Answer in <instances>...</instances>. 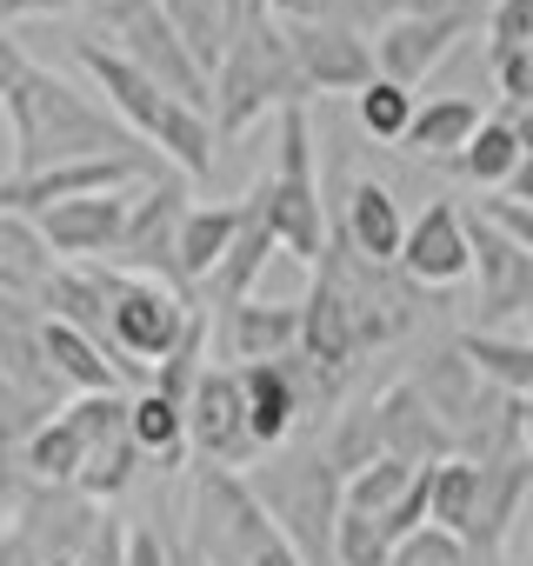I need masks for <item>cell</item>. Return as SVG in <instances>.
Instances as JSON below:
<instances>
[{
  "instance_id": "cell-1",
  "label": "cell",
  "mask_w": 533,
  "mask_h": 566,
  "mask_svg": "<svg viewBox=\"0 0 533 566\" xmlns=\"http://www.w3.org/2000/svg\"><path fill=\"white\" fill-rule=\"evenodd\" d=\"M0 101H8V120H14V167L8 174H48V167L101 160V154H140V160L154 154V147H134L140 134H127L114 107H94L61 74L34 67L21 34L0 41Z\"/></svg>"
},
{
  "instance_id": "cell-2",
  "label": "cell",
  "mask_w": 533,
  "mask_h": 566,
  "mask_svg": "<svg viewBox=\"0 0 533 566\" xmlns=\"http://www.w3.org/2000/svg\"><path fill=\"white\" fill-rule=\"evenodd\" d=\"M274 533L307 559V566H341V520H347V473L334 467V453L321 440L307 447H281L260 467H247Z\"/></svg>"
},
{
  "instance_id": "cell-3",
  "label": "cell",
  "mask_w": 533,
  "mask_h": 566,
  "mask_svg": "<svg viewBox=\"0 0 533 566\" xmlns=\"http://www.w3.org/2000/svg\"><path fill=\"white\" fill-rule=\"evenodd\" d=\"M266 107H307V81L288 41V21L266 8V0H240V28L233 48L213 74V127L220 134H247Z\"/></svg>"
},
{
  "instance_id": "cell-4",
  "label": "cell",
  "mask_w": 533,
  "mask_h": 566,
  "mask_svg": "<svg viewBox=\"0 0 533 566\" xmlns=\"http://www.w3.org/2000/svg\"><path fill=\"white\" fill-rule=\"evenodd\" d=\"M101 266V260H94ZM101 280H107V314H114V354L134 367V380L140 387H154V374L180 354V340L194 334V321H200V307H194V294H180V287H167V280H147V273H121V266H101Z\"/></svg>"
},
{
  "instance_id": "cell-5",
  "label": "cell",
  "mask_w": 533,
  "mask_h": 566,
  "mask_svg": "<svg viewBox=\"0 0 533 566\" xmlns=\"http://www.w3.org/2000/svg\"><path fill=\"white\" fill-rule=\"evenodd\" d=\"M274 520H266L260 493L247 473L233 467H200L194 493H187V546L207 566H253L266 546H274Z\"/></svg>"
},
{
  "instance_id": "cell-6",
  "label": "cell",
  "mask_w": 533,
  "mask_h": 566,
  "mask_svg": "<svg viewBox=\"0 0 533 566\" xmlns=\"http://www.w3.org/2000/svg\"><path fill=\"white\" fill-rule=\"evenodd\" d=\"M274 220H281V247L307 266L327 260L334 247V220H327V193H321V167H314V127L307 107L281 114V147H274Z\"/></svg>"
},
{
  "instance_id": "cell-7",
  "label": "cell",
  "mask_w": 533,
  "mask_h": 566,
  "mask_svg": "<svg viewBox=\"0 0 533 566\" xmlns=\"http://www.w3.org/2000/svg\"><path fill=\"white\" fill-rule=\"evenodd\" d=\"M314 273H334V287L347 294V314H354V334H360V354L374 347H394L414 321H420V287L400 273V266H380L367 253H354L341 233L327 247V260Z\"/></svg>"
},
{
  "instance_id": "cell-8",
  "label": "cell",
  "mask_w": 533,
  "mask_h": 566,
  "mask_svg": "<svg viewBox=\"0 0 533 566\" xmlns=\"http://www.w3.org/2000/svg\"><path fill=\"white\" fill-rule=\"evenodd\" d=\"M107 34H114V54H127L147 81H160L174 101L187 107H213V74L200 67V54L180 41V28L167 21L160 0H121L107 8Z\"/></svg>"
},
{
  "instance_id": "cell-9",
  "label": "cell",
  "mask_w": 533,
  "mask_h": 566,
  "mask_svg": "<svg viewBox=\"0 0 533 566\" xmlns=\"http://www.w3.org/2000/svg\"><path fill=\"white\" fill-rule=\"evenodd\" d=\"M167 160H140V154H101V160H67V167H48V174H8V187H0V213H54L67 200H101V193H127L140 187L147 174H160Z\"/></svg>"
},
{
  "instance_id": "cell-10",
  "label": "cell",
  "mask_w": 533,
  "mask_h": 566,
  "mask_svg": "<svg viewBox=\"0 0 533 566\" xmlns=\"http://www.w3.org/2000/svg\"><path fill=\"white\" fill-rule=\"evenodd\" d=\"M473 28H480V8H473V0H433V8H407V14H394V21L374 34L380 74L400 81V87H420V81L453 54V41H467Z\"/></svg>"
},
{
  "instance_id": "cell-11",
  "label": "cell",
  "mask_w": 533,
  "mask_h": 566,
  "mask_svg": "<svg viewBox=\"0 0 533 566\" xmlns=\"http://www.w3.org/2000/svg\"><path fill=\"white\" fill-rule=\"evenodd\" d=\"M187 180H154L134 193V213H127V233H121V253L107 266L121 273H147V280H167V287L187 294V273H180V227H187Z\"/></svg>"
},
{
  "instance_id": "cell-12",
  "label": "cell",
  "mask_w": 533,
  "mask_h": 566,
  "mask_svg": "<svg viewBox=\"0 0 533 566\" xmlns=\"http://www.w3.org/2000/svg\"><path fill=\"white\" fill-rule=\"evenodd\" d=\"M187 433H194V453L207 467H260V440H253V420H247V387H240V367H207L194 400H187Z\"/></svg>"
},
{
  "instance_id": "cell-13",
  "label": "cell",
  "mask_w": 533,
  "mask_h": 566,
  "mask_svg": "<svg viewBox=\"0 0 533 566\" xmlns=\"http://www.w3.org/2000/svg\"><path fill=\"white\" fill-rule=\"evenodd\" d=\"M288 41H294V61H301V81L307 94H367L380 81V54L360 28H341V21H288Z\"/></svg>"
},
{
  "instance_id": "cell-14",
  "label": "cell",
  "mask_w": 533,
  "mask_h": 566,
  "mask_svg": "<svg viewBox=\"0 0 533 566\" xmlns=\"http://www.w3.org/2000/svg\"><path fill=\"white\" fill-rule=\"evenodd\" d=\"M274 253H288L281 247V220H274V174H253V187L240 193V233H233V253H227V266L213 273V301L220 307H240V301H253V287H260V273H266V260Z\"/></svg>"
},
{
  "instance_id": "cell-15",
  "label": "cell",
  "mask_w": 533,
  "mask_h": 566,
  "mask_svg": "<svg viewBox=\"0 0 533 566\" xmlns=\"http://www.w3.org/2000/svg\"><path fill=\"white\" fill-rule=\"evenodd\" d=\"M400 273L414 287H460L473 273V213H460L453 200H427V213L414 220L407 233V253H400Z\"/></svg>"
},
{
  "instance_id": "cell-16",
  "label": "cell",
  "mask_w": 533,
  "mask_h": 566,
  "mask_svg": "<svg viewBox=\"0 0 533 566\" xmlns=\"http://www.w3.org/2000/svg\"><path fill=\"white\" fill-rule=\"evenodd\" d=\"M74 61L94 74V87L107 94V107L121 114L127 134H140V140L160 134V120L174 114V94H167L160 81H147L127 54H114V48H101V41H74Z\"/></svg>"
},
{
  "instance_id": "cell-17",
  "label": "cell",
  "mask_w": 533,
  "mask_h": 566,
  "mask_svg": "<svg viewBox=\"0 0 533 566\" xmlns=\"http://www.w3.org/2000/svg\"><path fill=\"white\" fill-rule=\"evenodd\" d=\"M307 340V307L301 301H240L220 321V354L233 367H260V360H288Z\"/></svg>"
},
{
  "instance_id": "cell-18",
  "label": "cell",
  "mask_w": 533,
  "mask_h": 566,
  "mask_svg": "<svg viewBox=\"0 0 533 566\" xmlns=\"http://www.w3.org/2000/svg\"><path fill=\"white\" fill-rule=\"evenodd\" d=\"M334 233H341L354 253H367V260H380V266H400L414 220L400 213V200H394L387 180H367V174H360V180H347V193H341Z\"/></svg>"
},
{
  "instance_id": "cell-19",
  "label": "cell",
  "mask_w": 533,
  "mask_h": 566,
  "mask_svg": "<svg viewBox=\"0 0 533 566\" xmlns=\"http://www.w3.org/2000/svg\"><path fill=\"white\" fill-rule=\"evenodd\" d=\"M134 193H140V187L101 193V200H67V207L41 213L48 247H54L61 260H74V266H94L101 253L114 260V253H121V233H127V213H134Z\"/></svg>"
},
{
  "instance_id": "cell-20",
  "label": "cell",
  "mask_w": 533,
  "mask_h": 566,
  "mask_svg": "<svg viewBox=\"0 0 533 566\" xmlns=\"http://www.w3.org/2000/svg\"><path fill=\"white\" fill-rule=\"evenodd\" d=\"M473 266H480V314L506 321V314H533V253L500 233L487 213H473Z\"/></svg>"
},
{
  "instance_id": "cell-21",
  "label": "cell",
  "mask_w": 533,
  "mask_h": 566,
  "mask_svg": "<svg viewBox=\"0 0 533 566\" xmlns=\"http://www.w3.org/2000/svg\"><path fill=\"white\" fill-rule=\"evenodd\" d=\"M380 407H387V453H400V460H414V467H447V460H460L453 427L440 420V407H433L414 380H394V387L380 394Z\"/></svg>"
},
{
  "instance_id": "cell-22",
  "label": "cell",
  "mask_w": 533,
  "mask_h": 566,
  "mask_svg": "<svg viewBox=\"0 0 533 566\" xmlns=\"http://www.w3.org/2000/svg\"><path fill=\"white\" fill-rule=\"evenodd\" d=\"M41 347H48V360H54V374L67 380V387H81V394H121L127 387V374H121V360L94 340V334H81V327H67V321H41Z\"/></svg>"
},
{
  "instance_id": "cell-23",
  "label": "cell",
  "mask_w": 533,
  "mask_h": 566,
  "mask_svg": "<svg viewBox=\"0 0 533 566\" xmlns=\"http://www.w3.org/2000/svg\"><path fill=\"white\" fill-rule=\"evenodd\" d=\"M233 233H240V200H207V207L187 213V227H180V273H187V287H200V280L213 287V273L233 253Z\"/></svg>"
},
{
  "instance_id": "cell-24",
  "label": "cell",
  "mask_w": 533,
  "mask_h": 566,
  "mask_svg": "<svg viewBox=\"0 0 533 566\" xmlns=\"http://www.w3.org/2000/svg\"><path fill=\"white\" fill-rule=\"evenodd\" d=\"M480 127H487L480 101L440 94V101L420 107V120H414V134H407V154H420V160H453V154H467V147L480 140Z\"/></svg>"
},
{
  "instance_id": "cell-25",
  "label": "cell",
  "mask_w": 533,
  "mask_h": 566,
  "mask_svg": "<svg viewBox=\"0 0 533 566\" xmlns=\"http://www.w3.org/2000/svg\"><path fill=\"white\" fill-rule=\"evenodd\" d=\"M460 180H473V187H487V193H500V187H513L520 180V167H526V140H520V127H513V114H487V127H480V140L467 147V154H453L447 160Z\"/></svg>"
},
{
  "instance_id": "cell-26",
  "label": "cell",
  "mask_w": 533,
  "mask_h": 566,
  "mask_svg": "<svg viewBox=\"0 0 533 566\" xmlns=\"http://www.w3.org/2000/svg\"><path fill=\"white\" fill-rule=\"evenodd\" d=\"M327 453H334V467L354 480V473H367L374 460H387V407H380V394H360V400H347L341 413H334V427H327V440H321Z\"/></svg>"
},
{
  "instance_id": "cell-27",
  "label": "cell",
  "mask_w": 533,
  "mask_h": 566,
  "mask_svg": "<svg viewBox=\"0 0 533 566\" xmlns=\"http://www.w3.org/2000/svg\"><path fill=\"white\" fill-rule=\"evenodd\" d=\"M54 260H61V253L48 247L41 220H28V213H0V280H8L14 301H21L28 287H34V294L48 287V280L61 273Z\"/></svg>"
},
{
  "instance_id": "cell-28",
  "label": "cell",
  "mask_w": 533,
  "mask_h": 566,
  "mask_svg": "<svg viewBox=\"0 0 533 566\" xmlns=\"http://www.w3.org/2000/svg\"><path fill=\"white\" fill-rule=\"evenodd\" d=\"M160 8L180 28V41L200 54V67L220 74V61L233 48V28H240V0H160Z\"/></svg>"
},
{
  "instance_id": "cell-29",
  "label": "cell",
  "mask_w": 533,
  "mask_h": 566,
  "mask_svg": "<svg viewBox=\"0 0 533 566\" xmlns=\"http://www.w3.org/2000/svg\"><path fill=\"white\" fill-rule=\"evenodd\" d=\"M453 347L473 360V374H480L487 387H500L506 400H533V340H506V334H460Z\"/></svg>"
},
{
  "instance_id": "cell-30",
  "label": "cell",
  "mask_w": 533,
  "mask_h": 566,
  "mask_svg": "<svg viewBox=\"0 0 533 566\" xmlns=\"http://www.w3.org/2000/svg\"><path fill=\"white\" fill-rule=\"evenodd\" d=\"M134 440H140V453H147V460L180 467V460L194 453L187 407H180V400H167L160 387H140V394H134Z\"/></svg>"
},
{
  "instance_id": "cell-31",
  "label": "cell",
  "mask_w": 533,
  "mask_h": 566,
  "mask_svg": "<svg viewBox=\"0 0 533 566\" xmlns=\"http://www.w3.org/2000/svg\"><path fill=\"white\" fill-rule=\"evenodd\" d=\"M87 460H94V447H87V433L61 413V420H48L28 447H21V467L34 473V480H48V486H74L81 473H87Z\"/></svg>"
},
{
  "instance_id": "cell-32",
  "label": "cell",
  "mask_w": 533,
  "mask_h": 566,
  "mask_svg": "<svg viewBox=\"0 0 533 566\" xmlns=\"http://www.w3.org/2000/svg\"><path fill=\"white\" fill-rule=\"evenodd\" d=\"M480 493H487V473H480V460H447V467H433V526H447V533H473V520H480Z\"/></svg>"
},
{
  "instance_id": "cell-33",
  "label": "cell",
  "mask_w": 533,
  "mask_h": 566,
  "mask_svg": "<svg viewBox=\"0 0 533 566\" xmlns=\"http://www.w3.org/2000/svg\"><path fill=\"white\" fill-rule=\"evenodd\" d=\"M354 114H360V127H367L374 140H387V147H407V134H414V120H420V94L380 74V81H374V87L354 101Z\"/></svg>"
},
{
  "instance_id": "cell-34",
  "label": "cell",
  "mask_w": 533,
  "mask_h": 566,
  "mask_svg": "<svg viewBox=\"0 0 533 566\" xmlns=\"http://www.w3.org/2000/svg\"><path fill=\"white\" fill-rule=\"evenodd\" d=\"M427 467H414V460H400V453H387V460H374L367 473H354L347 480V506L354 513H374V520H387L407 493H414V480H420Z\"/></svg>"
},
{
  "instance_id": "cell-35",
  "label": "cell",
  "mask_w": 533,
  "mask_h": 566,
  "mask_svg": "<svg viewBox=\"0 0 533 566\" xmlns=\"http://www.w3.org/2000/svg\"><path fill=\"white\" fill-rule=\"evenodd\" d=\"M140 440L127 433V440H114V447H94V460H87V473L74 480V493L87 500V506H107V500H121L127 486H134V473H140Z\"/></svg>"
},
{
  "instance_id": "cell-36",
  "label": "cell",
  "mask_w": 533,
  "mask_h": 566,
  "mask_svg": "<svg viewBox=\"0 0 533 566\" xmlns=\"http://www.w3.org/2000/svg\"><path fill=\"white\" fill-rule=\"evenodd\" d=\"M394 533L374 520V513H354L347 506V520H341V566H394Z\"/></svg>"
},
{
  "instance_id": "cell-37",
  "label": "cell",
  "mask_w": 533,
  "mask_h": 566,
  "mask_svg": "<svg viewBox=\"0 0 533 566\" xmlns=\"http://www.w3.org/2000/svg\"><path fill=\"white\" fill-rule=\"evenodd\" d=\"M526 41H533V0H493V8H487V48H493V61L520 54Z\"/></svg>"
},
{
  "instance_id": "cell-38",
  "label": "cell",
  "mask_w": 533,
  "mask_h": 566,
  "mask_svg": "<svg viewBox=\"0 0 533 566\" xmlns=\"http://www.w3.org/2000/svg\"><path fill=\"white\" fill-rule=\"evenodd\" d=\"M127 566H174V539L160 526H127Z\"/></svg>"
},
{
  "instance_id": "cell-39",
  "label": "cell",
  "mask_w": 533,
  "mask_h": 566,
  "mask_svg": "<svg viewBox=\"0 0 533 566\" xmlns=\"http://www.w3.org/2000/svg\"><path fill=\"white\" fill-rule=\"evenodd\" d=\"M480 213H487V220H493L500 233H513V240H520V247L533 253V207H526V200H487Z\"/></svg>"
},
{
  "instance_id": "cell-40",
  "label": "cell",
  "mask_w": 533,
  "mask_h": 566,
  "mask_svg": "<svg viewBox=\"0 0 533 566\" xmlns=\"http://www.w3.org/2000/svg\"><path fill=\"white\" fill-rule=\"evenodd\" d=\"M61 8H74V0H0V14H8L14 28H21L28 14H61Z\"/></svg>"
},
{
  "instance_id": "cell-41",
  "label": "cell",
  "mask_w": 533,
  "mask_h": 566,
  "mask_svg": "<svg viewBox=\"0 0 533 566\" xmlns=\"http://www.w3.org/2000/svg\"><path fill=\"white\" fill-rule=\"evenodd\" d=\"M253 566H307V559H301V553H294L288 539H274V546H266V553H260Z\"/></svg>"
},
{
  "instance_id": "cell-42",
  "label": "cell",
  "mask_w": 533,
  "mask_h": 566,
  "mask_svg": "<svg viewBox=\"0 0 533 566\" xmlns=\"http://www.w3.org/2000/svg\"><path fill=\"white\" fill-rule=\"evenodd\" d=\"M520 433H526V453H533V400H520Z\"/></svg>"
},
{
  "instance_id": "cell-43",
  "label": "cell",
  "mask_w": 533,
  "mask_h": 566,
  "mask_svg": "<svg viewBox=\"0 0 533 566\" xmlns=\"http://www.w3.org/2000/svg\"><path fill=\"white\" fill-rule=\"evenodd\" d=\"M48 566H81V559H48Z\"/></svg>"
},
{
  "instance_id": "cell-44",
  "label": "cell",
  "mask_w": 533,
  "mask_h": 566,
  "mask_svg": "<svg viewBox=\"0 0 533 566\" xmlns=\"http://www.w3.org/2000/svg\"><path fill=\"white\" fill-rule=\"evenodd\" d=\"M526 340H533V314H526Z\"/></svg>"
},
{
  "instance_id": "cell-45",
  "label": "cell",
  "mask_w": 533,
  "mask_h": 566,
  "mask_svg": "<svg viewBox=\"0 0 533 566\" xmlns=\"http://www.w3.org/2000/svg\"><path fill=\"white\" fill-rule=\"evenodd\" d=\"M414 8H433V0H414Z\"/></svg>"
}]
</instances>
